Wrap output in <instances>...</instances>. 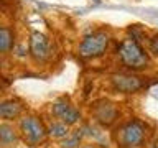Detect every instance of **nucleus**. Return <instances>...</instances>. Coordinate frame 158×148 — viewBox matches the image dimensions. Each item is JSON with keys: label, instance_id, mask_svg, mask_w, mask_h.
Here are the masks:
<instances>
[{"label": "nucleus", "instance_id": "1", "mask_svg": "<svg viewBox=\"0 0 158 148\" xmlns=\"http://www.w3.org/2000/svg\"><path fill=\"white\" fill-rule=\"evenodd\" d=\"M118 54L123 64H127L132 69H142L148 64V56L143 53V49L138 46L135 39H125L118 46Z\"/></svg>", "mask_w": 158, "mask_h": 148}, {"label": "nucleus", "instance_id": "2", "mask_svg": "<svg viewBox=\"0 0 158 148\" xmlns=\"http://www.w3.org/2000/svg\"><path fill=\"white\" fill-rule=\"evenodd\" d=\"M109 44V36L104 31H97L86 36L79 44V54L82 58H96L106 53Z\"/></svg>", "mask_w": 158, "mask_h": 148}, {"label": "nucleus", "instance_id": "3", "mask_svg": "<svg viewBox=\"0 0 158 148\" xmlns=\"http://www.w3.org/2000/svg\"><path fill=\"white\" fill-rule=\"evenodd\" d=\"M143 142H145V128L138 122L127 123L118 133V143L123 148H140Z\"/></svg>", "mask_w": 158, "mask_h": 148}, {"label": "nucleus", "instance_id": "4", "mask_svg": "<svg viewBox=\"0 0 158 148\" xmlns=\"http://www.w3.org/2000/svg\"><path fill=\"white\" fill-rule=\"evenodd\" d=\"M20 127H22V132L25 138L30 142V143H38L41 142L44 135H46V130H44L43 123L40 118L36 117H27L23 118L22 123H20Z\"/></svg>", "mask_w": 158, "mask_h": 148}, {"label": "nucleus", "instance_id": "5", "mask_svg": "<svg viewBox=\"0 0 158 148\" xmlns=\"http://www.w3.org/2000/svg\"><path fill=\"white\" fill-rule=\"evenodd\" d=\"M30 51H31L35 59L43 61L48 56V39L44 38V35H41L40 31L31 33L30 36Z\"/></svg>", "mask_w": 158, "mask_h": 148}, {"label": "nucleus", "instance_id": "6", "mask_svg": "<svg viewBox=\"0 0 158 148\" xmlns=\"http://www.w3.org/2000/svg\"><path fill=\"white\" fill-rule=\"evenodd\" d=\"M112 82L115 86V89L125 94H132L142 87V81L135 76H122V74H118V76L112 77Z\"/></svg>", "mask_w": 158, "mask_h": 148}, {"label": "nucleus", "instance_id": "7", "mask_svg": "<svg viewBox=\"0 0 158 148\" xmlns=\"http://www.w3.org/2000/svg\"><path fill=\"white\" fill-rule=\"evenodd\" d=\"M53 113L61 118L66 125H73V123H76L77 118H79V112L74 110V109H71L68 104H64V102L54 104L53 105Z\"/></svg>", "mask_w": 158, "mask_h": 148}, {"label": "nucleus", "instance_id": "8", "mask_svg": "<svg viewBox=\"0 0 158 148\" xmlns=\"http://www.w3.org/2000/svg\"><path fill=\"white\" fill-rule=\"evenodd\" d=\"M94 117H96L101 123H104V125H110L117 117V110L112 104L102 102V104H99V105H96V109H94Z\"/></svg>", "mask_w": 158, "mask_h": 148}, {"label": "nucleus", "instance_id": "9", "mask_svg": "<svg viewBox=\"0 0 158 148\" xmlns=\"http://www.w3.org/2000/svg\"><path fill=\"white\" fill-rule=\"evenodd\" d=\"M23 110V105L15 101H7V102H0V118H17Z\"/></svg>", "mask_w": 158, "mask_h": 148}, {"label": "nucleus", "instance_id": "10", "mask_svg": "<svg viewBox=\"0 0 158 148\" xmlns=\"http://www.w3.org/2000/svg\"><path fill=\"white\" fill-rule=\"evenodd\" d=\"M13 44V33L7 27H0V51H8Z\"/></svg>", "mask_w": 158, "mask_h": 148}, {"label": "nucleus", "instance_id": "11", "mask_svg": "<svg viewBox=\"0 0 158 148\" xmlns=\"http://www.w3.org/2000/svg\"><path fill=\"white\" fill-rule=\"evenodd\" d=\"M17 140V135H15L13 128L10 125H0V142L3 145H10Z\"/></svg>", "mask_w": 158, "mask_h": 148}, {"label": "nucleus", "instance_id": "12", "mask_svg": "<svg viewBox=\"0 0 158 148\" xmlns=\"http://www.w3.org/2000/svg\"><path fill=\"white\" fill-rule=\"evenodd\" d=\"M49 133L56 138H63V137L68 135V128L64 123H53L51 128H49Z\"/></svg>", "mask_w": 158, "mask_h": 148}, {"label": "nucleus", "instance_id": "13", "mask_svg": "<svg viewBox=\"0 0 158 148\" xmlns=\"http://www.w3.org/2000/svg\"><path fill=\"white\" fill-rule=\"evenodd\" d=\"M150 49L155 54H158V35H155V36L152 38V41H150Z\"/></svg>", "mask_w": 158, "mask_h": 148}]
</instances>
